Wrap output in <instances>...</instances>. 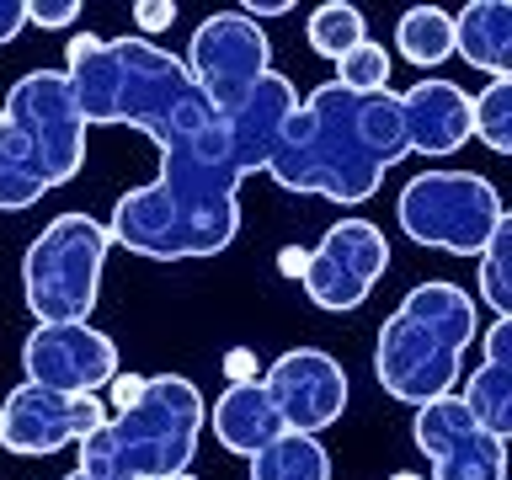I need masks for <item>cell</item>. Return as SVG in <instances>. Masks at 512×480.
Returning <instances> with one entry per match:
<instances>
[{"instance_id": "cell-1", "label": "cell", "mask_w": 512, "mask_h": 480, "mask_svg": "<svg viewBox=\"0 0 512 480\" xmlns=\"http://www.w3.org/2000/svg\"><path fill=\"white\" fill-rule=\"evenodd\" d=\"M299 107L294 80L272 70L230 118L160 150L155 182L112 203L107 240L150 262H198L230 251L240 235V182L267 166L283 118Z\"/></svg>"}, {"instance_id": "cell-2", "label": "cell", "mask_w": 512, "mask_h": 480, "mask_svg": "<svg viewBox=\"0 0 512 480\" xmlns=\"http://www.w3.org/2000/svg\"><path fill=\"white\" fill-rule=\"evenodd\" d=\"M400 160H406L400 91L352 96L326 80L283 118L262 171L283 192H315L352 208L374 198L384 171Z\"/></svg>"}, {"instance_id": "cell-3", "label": "cell", "mask_w": 512, "mask_h": 480, "mask_svg": "<svg viewBox=\"0 0 512 480\" xmlns=\"http://www.w3.org/2000/svg\"><path fill=\"white\" fill-rule=\"evenodd\" d=\"M64 80H70L86 128H134L155 139V150H171L219 118L192 86L187 64L150 38L80 32L64 48Z\"/></svg>"}, {"instance_id": "cell-4", "label": "cell", "mask_w": 512, "mask_h": 480, "mask_svg": "<svg viewBox=\"0 0 512 480\" xmlns=\"http://www.w3.org/2000/svg\"><path fill=\"white\" fill-rule=\"evenodd\" d=\"M86 166V118L64 70H27L0 107V214H22Z\"/></svg>"}, {"instance_id": "cell-5", "label": "cell", "mask_w": 512, "mask_h": 480, "mask_svg": "<svg viewBox=\"0 0 512 480\" xmlns=\"http://www.w3.org/2000/svg\"><path fill=\"white\" fill-rule=\"evenodd\" d=\"M475 336H480V304L470 299V288L427 278L384 320L374 342V379L400 406H427L438 395H454L459 363Z\"/></svg>"}, {"instance_id": "cell-6", "label": "cell", "mask_w": 512, "mask_h": 480, "mask_svg": "<svg viewBox=\"0 0 512 480\" xmlns=\"http://www.w3.org/2000/svg\"><path fill=\"white\" fill-rule=\"evenodd\" d=\"M208 427V400L187 374H144L134 406L112 411L80 438V475L91 480H166L187 475Z\"/></svg>"}, {"instance_id": "cell-7", "label": "cell", "mask_w": 512, "mask_h": 480, "mask_svg": "<svg viewBox=\"0 0 512 480\" xmlns=\"http://www.w3.org/2000/svg\"><path fill=\"white\" fill-rule=\"evenodd\" d=\"M107 224L80 214H54L38 230V240L22 256V299L38 326H80L91 320L102 299V267H107Z\"/></svg>"}, {"instance_id": "cell-8", "label": "cell", "mask_w": 512, "mask_h": 480, "mask_svg": "<svg viewBox=\"0 0 512 480\" xmlns=\"http://www.w3.org/2000/svg\"><path fill=\"white\" fill-rule=\"evenodd\" d=\"M395 219L416 246L448 256H480L496 224L507 219L502 192L475 171H422L400 187Z\"/></svg>"}, {"instance_id": "cell-9", "label": "cell", "mask_w": 512, "mask_h": 480, "mask_svg": "<svg viewBox=\"0 0 512 480\" xmlns=\"http://www.w3.org/2000/svg\"><path fill=\"white\" fill-rule=\"evenodd\" d=\"M187 75L198 96L208 107L219 112V118H230V112L246 102V96L262 86L272 75V43L267 32L246 22L240 11H208L198 27H192V43H187Z\"/></svg>"}, {"instance_id": "cell-10", "label": "cell", "mask_w": 512, "mask_h": 480, "mask_svg": "<svg viewBox=\"0 0 512 480\" xmlns=\"http://www.w3.org/2000/svg\"><path fill=\"white\" fill-rule=\"evenodd\" d=\"M390 272V240H384L379 224L368 219H336L326 235H320L315 251H304L299 283L310 294L315 310L326 315H347L374 294V283Z\"/></svg>"}, {"instance_id": "cell-11", "label": "cell", "mask_w": 512, "mask_h": 480, "mask_svg": "<svg viewBox=\"0 0 512 480\" xmlns=\"http://www.w3.org/2000/svg\"><path fill=\"white\" fill-rule=\"evenodd\" d=\"M411 438L432 480H507V438H491L459 395H438L411 416Z\"/></svg>"}, {"instance_id": "cell-12", "label": "cell", "mask_w": 512, "mask_h": 480, "mask_svg": "<svg viewBox=\"0 0 512 480\" xmlns=\"http://www.w3.org/2000/svg\"><path fill=\"white\" fill-rule=\"evenodd\" d=\"M267 400L283 416V432H304V438H320L331 422H342L347 411V368L320 347H288L283 358L267 363L262 374Z\"/></svg>"}, {"instance_id": "cell-13", "label": "cell", "mask_w": 512, "mask_h": 480, "mask_svg": "<svg viewBox=\"0 0 512 480\" xmlns=\"http://www.w3.org/2000/svg\"><path fill=\"white\" fill-rule=\"evenodd\" d=\"M27 384L54 395H96L118 379V342L96 331L91 320L80 326H32L22 342Z\"/></svg>"}, {"instance_id": "cell-14", "label": "cell", "mask_w": 512, "mask_h": 480, "mask_svg": "<svg viewBox=\"0 0 512 480\" xmlns=\"http://www.w3.org/2000/svg\"><path fill=\"white\" fill-rule=\"evenodd\" d=\"M102 422H107V406L96 395H54L22 379L0 406V448H11L22 459H43L91 438Z\"/></svg>"}, {"instance_id": "cell-15", "label": "cell", "mask_w": 512, "mask_h": 480, "mask_svg": "<svg viewBox=\"0 0 512 480\" xmlns=\"http://www.w3.org/2000/svg\"><path fill=\"white\" fill-rule=\"evenodd\" d=\"M400 128L406 155H454L470 144V91L443 75H422L411 91H400Z\"/></svg>"}, {"instance_id": "cell-16", "label": "cell", "mask_w": 512, "mask_h": 480, "mask_svg": "<svg viewBox=\"0 0 512 480\" xmlns=\"http://www.w3.org/2000/svg\"><path fill=\"white\" fill-rule=\"evenodd\" d=\"M283 432V416L278 406L267 400L262 379H246V384H224V395L214 400V438L219 448H230V454L251 459L262 454V448Z\"/></svg>"}, {"instance_id": "cell-17", "label": "cell", "mask_w": 512, "mask_h": 480, "mask_svg": "<svg viewBox=\"0 0 512 480\" xmlns=\"http://www.w3.org/2000/svg\"><path fill=\"white\" fill-rule=\"evenodd\" d=\"M454 54L486 70L491 80H512V6L507 0H470L454 16Z\"/></svg>"}, {"instance_id": "cell-18", "label": "cell", "mask_w": 512, "mask_h": 480, "mask_svg": "<svg viewBox=\"0 0 512 480\" xmlns=\"http://www.w3.org/2000/svg\"><path fill=\"white\" fill-rule=\"evenodd\" d=\"M395 48H400V59H406V64H416V70H438V64L454 59V16H448L443 6L400 11Z\"/></svg>"}, {"instance_id": "cell-19", "label": "cell", "mask_w": 512, "mask_h": 480, "mask_svg": "<svg viewBox=\"0 0 512 480\" xmlns=\"http://www.w3.org/2000/svg\"><path fill=\"white\" fill-rule=\"evenodd\" d=\"M251 480H331V454L320 438L278 432L262 454H251Z\"/></svg>"}, {"instance_id": "cell-20", "label": "cell", "mask_w": 512, "mask_h": 480, "mask_svg": "<svg viewBox=\"0 0 512 480\" xmlns=\"http://www.w3.org/2000/svg\"><path fill=\"white\" fill-rule=\"evenodd\" d=\"M459 400L491 438H512V363H480Z\"/></svg>"}, {"instance_id": "cell-21", "label": "cell", "mask_w": 512, "mask_h": 480, "mask_svg": "<svg viewBox=\"0 0 512 480\" xmlns=\"http://www.w3.org/2000/svg\"><path fill=\"white\" fill-rule=\"evenodd\" d=\"M368 38V22L358 6H347V0H326V6L310 11V22H304V43H310V54L320 59H342L347 48H358Z\"/></svg>"}, {"instance_id": "cell-22", "label": "cell", "mask_w": 512, "mask_h": 480, "mask_svg": "<svg viewBox=\"0 0 512 480\" xmlns=\"http://www.w3.org/2000/svg\"><path fill=\"white\" fill-rule=\"evenodd\" d=\"M475 304H486L491 320L512 315V219L496 224V235L480 251V272H475Z\"/></svg>"}, {"instance_id": "cell-23", "label": "cell", "mask_w": 512, "mask_h": 480, "mask_svg": "<svg viewBox=\"0 0 512 480\" xmlns=\"http://www.w3.org/2000/svg\"><path fill=\"white\" fill-rule=\"evenodd\" d=\"M470 139H480L491 155H512V80H491L480 96H470Z\"/></svg>"}, {"instance_id": "cell-24", "label": "cell", "mask_w": 512, "mask_h": 480, "mask_svg": "<svg viewBox=\"0 0 512 480\" xmlns=\"http://www.w3.org/2000/svg\"><path fill=\"white\" fill-rule=\"evenodd\" d=\"M390 48L374 43V38H363L358 48H347L342 59H336V86L352 91V96H379V91H390Z\"/></svg>"}, {"instance_id": "cell-25", "label": "cell", "mask_w": 512, "mask_h": 480, "mask_svg": "<svg viewBox=\"0 0 512 480\" xmlns=\"http://www.w3.org/2000/svg\"><path fill=\"white\" fill-rule=\"evenodd\" d=\"M80 16V0H27V27H43V32H59Z\"/></svg>"}, {"instance_id": "cell-26", "label": "cell", "mask_w": 512, "mask_h": 480, "mask_svg": "<svg viewBox=\"0 0 512 480\" xmlns=\"http://www.w3.org/2000/svg\"><path fill=\"white\" fill-rule=\"evenodd\" d=\"M134 22L144 32H160V27L176 22V6H171V0H134Z\"/></svg>"}, {"instance_id": "cell-27", "label": "cell", "mask_w": 512, "mask_h": 480, "mask_svg": "<svg viewBox=\"0 0 512 480\" xmlns=\"http://www.w3.org/2000/svg\"><path fill=\"white\" fill-rule=\"evenodd\" d=\"M486 363H512V315L507 320H491V331H486Z\"/></svg>"}, {"instance_id": "cell-28", "label": "cell", "mask_w": 512, "mask_h": 480, "mask_svg": "<svg viewBox=\"0 0 512 480\" xmlns=\"http://www.w3.org/2000/svg\"><path fill=\"white\" fill-rule=\"evenodd\" d=\"M27 27V0H0V48Z\"/></svg>"}, {"instance_id": "cell-29", "label": "cell", "mask_w": 512, "mask_h": 480, "mask_svg": "<svg viewBox=\"0 0 512 480\" xmlns=\"http://www.w3.org/2000/svg\"><path fill=\"white\" fill-rule=\"evenodd\" d=\"M139 390H144V379L139 374H128V379H112V406H134V400H139Z\"/></svg>"}, {"instance_id": "cell-30", "label": "cell", "mask_w": 512, "mask_h": 480, "mask_svg": "<svg viewBox=\"0 0 512 480\" xmlns=\"http://www.w3.org/2000/svg\"><path fill=\"white\" fill-rule=\"evenodd\" d=\"M288 11V0H246V6H240V16H246V22H262V16H283Z\"/></svg>"}, {"instance_id": "cell-31", "label": "cell", "mask_w": 512, "mask_h": 480, "mask_svg": "<svg viewBox=\"0 0 512 480\" xmlns=\"http://www.w3.org/2000/svg\"><path fill=\"white\" fill-rule=\"evenodd\" d=\"M224 368H230V384L256 379V358H251V352H230V363H224Z\"/></svg>"}, {"instance_id": "cell-32", "label": "cell", "mask_w": 512, "mask_h": 480, "mask_svg": "<svg viewBox=\"0 0 512 480\" xmlns=\"http://www.w3.org/2000/svg\"><path fill=\"white\" fill-rule=\"evenodd\" d=\"M390 480H427V475H411V470H400V475H390Z\"/></svg>"}, {"instance_id": "cell-33", "label": "cell", "mask_w": 512, "mask_h": 480, "mask_svg": "<svg viewBox=\"0 0 512 480\" xmlns=\"http://www.w3.org/2000/svg\"><path fill=\"white\" fill-rule=\"evenodd\" d=\"M64 480H91V475H80V470H70V475H64Z\"/></svg>"}, {"instance_id": "cell-34", "label": "cell", "mask_w": 512, "mask_h": 480, "mask_svg": "<svg viewBox=\"0 0 512 480\" xmlns=\"http://www.w3.org/2000/svg\"><path fill=\"white\" fill-rule=\"evenodd\" d=\"M166 480H198V475H166Z\"/></svg>"}]
</instances>
